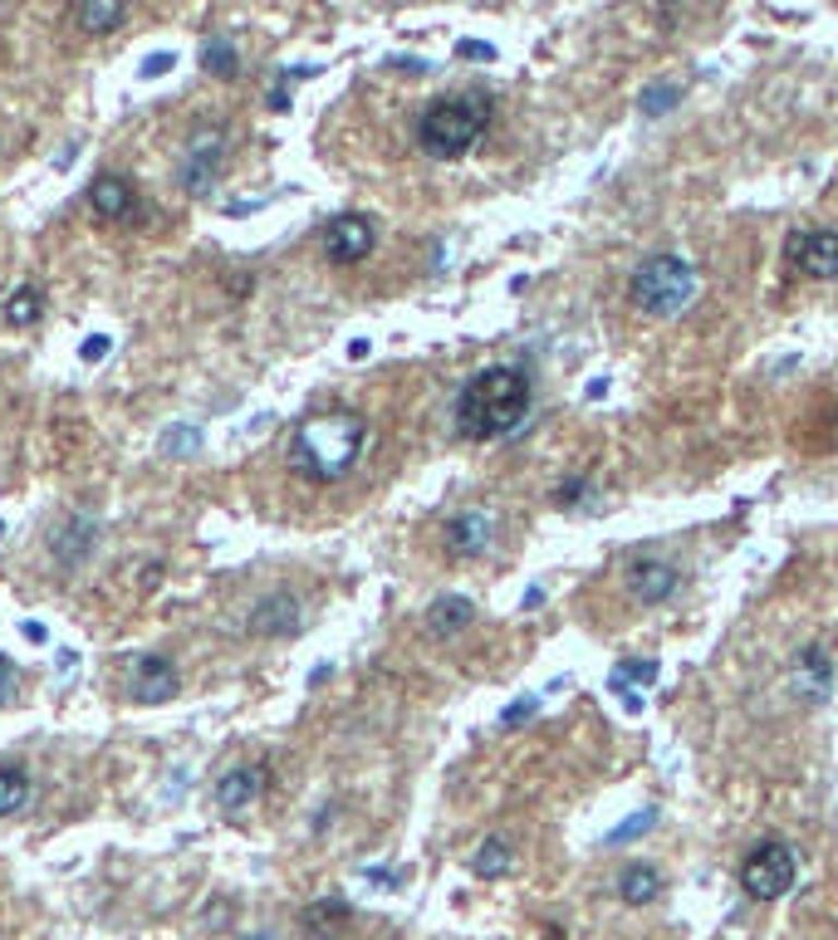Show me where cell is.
I'll list each match as a JSON object with an SVG mask.
<instances>
[{
	"label": "cell",
	"instance_id": "obj_30",
	"mask_svg": "<svg viewBox=\"0 0 838 940\" xmlns=\"http://www.w3.org/2000/svg\"><path fill=\"white\" fill-rule=\"evenodd\" d=\"M534 710H540V701H534V695H525V701H515L510 710L501 715V725L505 730H515V725H525V720H534Z\"/></svg>",
	"mask_w": 838,
	"mask_h": 940
},
{
	"label": "cell",
	"instance_id": "obj_15",
	"mask_svg": "<svg viewBox=\"0 0 838 940\" xmlns=\"http://www.w3.org/2000/svg\"><path fill=\"white\" fill-rule=\"evenodd\" d=\"M89 206L103 225H128L138 221V191H133L128 176H99L89 186Z\"/></svg>",
	"mask_w": 838,
	"mask_h": 940
},
{
	"label": "cell",
	"instance_id": "obj_29",
	"mask_svg": "<svg viewBox=\"0 0 838 940\" xmlns=\"http://www.w3.org/2000/svg\"><path fill=\"white\" fill-rule=\"evenodd\" d=\"M648 822H652V808H648V813H632V818H628V822H623V828H613V832H608V848H618V842H628V838H638V832H642V828H648Z\"/></svg>",
	"mask_w": 838,
	"mask_h": 940
},
{
	"label": "cell",
	"instance_id": "obj_10",
	"mask_svg": "<svg viewBox=\"0 0 838 940\" xmlns=\"http://www.w3.org/2000/svg\"><path fill=\"white\" fill-rule=\"evenodd\" d=\"M789 270L804 280H838V231L818 225V231H799L789 240Z\"/></svg>",
	"mask_w": 838,
	"mask_h": 940
},
{
	"label": "cell",
	"instance_id": "obj_32",
	"mask_svg": "<svg viewBox=\"0 0 838 940\" xmlns=\"http://www.w3.org/2000/svg\"><path fill=\"white\" fill-rule=\"evenodd\" d=\"M11 695H15V661L11 656H0V705L11 701Z\"/></svg>",
	"mask_w": 838,
	"mask_h": 940
},
{
	"label": "cell",
	"instance_id": "obj_4",
	"mask_svg": "<svg viewBox=\"0 0 838 940\" xmlns=\"http://www.w3.org/2000/svg\"><path fill=\"white\" fill-rule=\"evenodd\" d=\"M697 289H701V280H697V270H691V260H681V255H671V250L648 255L628 280L632 309L648 313V319H677L681 309H691Z\"/></svg>",
	"mask_w": 838,
	"mask_h": 940
},
{
	"label": "cell",
	"instance_id": "obj_13",
	"mask_svg": "<svg viewBox=\"0 0 838 940\" xmlns=\"http://www.w3.org/2000/svg\"><path fill=\"white\" fill-rule=\"evenodd\" d=\"M299 627H305V607H299L295 593H270L260 597L256 607H250V632L256 636H295Z\"/></svg>",
	"mask_w": 838,
	"mask_h": 940
},
{
	"label": "cell",
	"instance_id": "obj_34",
	"mask_svg": "<svg viewBox=\"0 0 838 940\" xmlns=\"http://www.w3.org/2000/svg\"><path fill=\"white\" fill-rule=\"evenodd\" d=\"M177 69V54H152L148 64H143V78H158V74H172Z\"/></svg>",
	"mask_w": 838,
	"mask_h": 940
},
{
	"label": "cell",
	"instance_id": "obj_6",
	"mask_svg": "<svg viewBox=\"0 0 838 940\" xmlns=\"http://www.w3.org/2000/svg\"><path fill=\"white\" fill-rule=\"evenodd\" d=\"M221 166H226V133H221V127H201L187 147V162H182V172H177V186L187 196H207L211 186H217Z\"/></svg>",
	"mask_w": 838,
	"mask_h": 940
},
{
	"label": "cell",
	"instance_id": "obj_19",
	"mask_svg": "<svg viewBox=\"0 0 838 940\" xmlns=\"http://www.w3.org/2000/svg\"><path fill=\"white\" fill-rule=\"evenodd\" d=\"M123 10H128V0H74V25L84 35H109L123 25Z\"/></svg>",
	"mask_w": 838,
	"mask_h": 940
},
{
	"label": "cell",
	"instance_id": "obj_2",
	"mask_svg": "<svg viewBox=\"0 0 838 940\" xmlns=\"http://www.w3.org/2000/svg\"><path fill=\"white\" fill-rule=\"evenodd\" d=\"M525 417H530V382L510 362L476 372L456 397V431L466 441H501L510 431H520Z\"/></svg>",
	"mask_w": 838,
	"mask_h": 940
},
{
	"label": "cell",
	"instance_id": "obj_18",
	"mask_svg": "<svg viewBox=\"0 0 838 940\" xmlns=\"http://www.w3.org/2000/svg\"><path fill=\"white\" fill-rule=\"evenodd\" d=\"M427 632L432 636H456V632H466V627L476 622V603L471 597H461V593H446V597H436L432 607H427Z\"/></svg>",
	"mask_w": 838,
	"mask_h": 940
},
{
	"label": "cell",
	"instance_id": "obj_8",
	"mask_svg": "<svg viewBox=\"0 0 838 940\" xmlns=\"http://www.w3.org/2000/svg\"><path fill=\"white\" fill-rule=\"evenodd\" d=\"M378 250V225L358 211H338L334 221L324 225V255L334 264H358Z\"/></svg>",
	"mask_w": 838,
	"mask_h": 940
},
{
	"label": "cell",
	"instance_id": "obj_26",
	"mask_svg": "<svg viewBox=\"0 0 838 940\" xmlns=\"http://www.w3.org/2000/svg\"><path fill=\"white\" fill-rule=\"evenodd\" d=\"M681 98V88L677 84H667V78H657L652 88H642V98H638V108H642V118H662L671 103Z\"/></svg>",
	"mask_w": 838,
	"mask_h": 940
},
{
	"label": "cell",
	"instance_id": "obj_5",
	"mask_svg": "<svg viewBox=\"0 0 838 940\" xmlns=\"http://www.w3.org/2000/svg\"><path fill=\"white\" fill-rule=\"evenodd\" d=\"M799 877V852L785 838H765L740 862V891L750 901H779Z\"/></svg>",
	"mask_w": 838,
	"mask_h": 940
},
{
	"label": "cell",
	"instance_id": "obj_24",
	"mask_svg": "<svg viewBox=\"0 0 838 940\" xmlns=\"http://www.w3.org/2000/svg\"><path fill=\"white\" fill-rule=\"evenodd\" d=\"M201 69H207L211 78H236V69H241L236 45H231V39H207V45H201Z\"/></svg>",
	"mask_w": 838,
	"mask_h": 940
},
{
	"label": "cell",
	"instance_id": "obj_31",
	"mask_svg": "<svg viewBox=\"0 0 838 940\" xmlns=\"http://www.w3.org/2000/svg\"><path fill=\"white\" fill-rule=\"evenodd\" d=\"M103 352H109V338H103V333H89V338H84V348H79V358L84 362H103Z\"/></svg>",
	"mask_w": 838,
	"mask_h": 940
},
{
	"label": "cell",
	"instance_id": "obj_17",
	"mask_svg": "<svg viewBox=\"0 0 838 940\" xmlns=\"http://www.w3.org/2000/svg\"><path fill=\"white\" fill-rule=\"evenodd\" d=\"M662 887H667V877H662L652 862H628V867L618 871V901L623 906H652V901L662 896Z\"/></svg>",
	"mask_w": 838,
	"mask_h": 940
},
{
	"label": "cell",
	"instance_id": "obj_33",
	"mask_svg": "<svg viewBox=\"0 0 838 940\" xmlns=\"http://www.w3.org/2000/svg\"><path fill=\"white\" fill-rule=\"evenodd\" d=\"M456 54H461V59H485V64H491L495 49H491V45H481V39H461V45H456Z\"/></svg>",
	"mask_w": 838,
	"mask_h": 940
},
{
	"label": "cell",
	"instance_id": "obj_12",
	"mask_svg": "<svg viewBox=\"0 0 838 940\" xmlns=\"http://www.w3.org/2000/svg\"><path fill=\"white\" fill-rule=\"evenodd\" d=\"M266 783H270V769H266V764H236V769H226V774L217 779V808L236 818V813H246L250 803L266 793Z\"/></svg>",
	"mask_w": 838,
	"mask_h": 940
},
{
	"label": "cell",
	"instance_id": "obj_22",
	"mask_svg": "<svg viewBox=\"0 0 838 940\" xmlns=\"http://www.w3.org/2000/svg\"><path fill=\"white\" fill-rule=\"evenodd\" d=\"M348 916H354V911H348L344 896H324V901H315V906L299 916V926H305L309 936H329V930H338Z\"/></svg>",
	"mask_w": 838,
	"mask_h": 940
},
{
	"label": "cell",
	"instance_id": "obj_3",
	"mask_svg": "<svg viewBox=\"0 0 838 940\" xmlns=\"http://www.w3.org/2000/svg\"><path fill=\"white\" fill-rule=\"evenodd\" d=\"M491 94L481 88H466V94H446L436 103L422 108L417 118V143H422L427 157H442V162H456L466 157L491 127Z\"/></svg>",
	"mask_w": 838,
	"mask_h": 940
},
{
	"label": "cell",
	"instance_id": "obj_28",
	"mask_svg": "<svg viewBox=\"0 0 838 940\" xmlns=\"http://www.w3.org/2000/svg\"><path fill=\"white\" fill-rule=\"evenodd\" d=\"M589 499V475H569L564 485H554V505L559 509H579Z\"/></svg>",
	"mask_w": 838,
	"mask_h": 940
},
{
	"label": "cell",
	"instance_id": "obj_11",
	"mask_svg": "<svg viewBox=\"0 0 838 940\" xmlns=\"http://www.w3.org/2000/svg\"><path fill=\"white\" fill-rule=\"evenodd\" d=\"M623 583H628L632 603L657 607V603H667V597L681 588V573H677V564H667V558H632Z\"/></svg>",
	"mask_w": 838,
	"mask_h": 940
},
{
	"label": "cell",
	"instance_id": "obj_27",
	"mask_svg": "<svg viewBox=\"0 0 838 940\" xmlns=\"http://www.w3.org/2000/svg\"><path fill=\"white\" fill-rule=\"evenodd\" d=\"M162 450H168V456H192V450H201V431L187 426V421H177V426L162 431Z\"/></svg>",
	"mask_w": 838,
	"mask_h": 940
},
{
	"label": "cell",
	"instance_id": "obj_23",
	"mask_svg": "<svg viewBox=\"0 0 838 940\" xmlns=\"http://www.w3.org/2000/svg\"><path fill=\"white\" fill-rule=\"evenodd\" d=\"M25 799H30V774L21 764H0V818L21 813Z\"/></svg>",
	"mask_w": 838,
	"mask_h": 940
},
{
	"label": "cell",
	"instance_id": "obj_25",
	"mask_svg": "<svg viewBox=\"0 0 838 940\" xmlns=\"http://www.w3.org/2000/svg\"><path fill=\"white\" fill-rule=\"evenodd\" d=\"M613 691L618 695H628L632 685H642V691H648V685H657V661H623L618 671H613Z\"/></svg>",
	"mask_w": 838,
	"mask_h": 940
},
{
	"label": "cell",
	"instance_id": "obj_1",
	"mask_svg": "<svg viewBox=\"0 0 838 940\" xmlns=\"http://www.w3.org/2000/svg\"><path fill=\"white\" fill-rule=\"evenodd\" d=\"M368 446V421L358 411H319V417L299 421L289 436V470L309 485H334L358 466Z\"/></svg>",
	"mask_w": 838,
	"mask_h": 940
},
{
	"label": "cell",
	"instance_id": "obj_7",
	"mask_svg": "<svg viewBox=\"0 0 838 940\" xmlns=\"http://www.w3.org/2000/svg\"><path fill=\"white\" fill-rule=\"evenodd\" d=\"M103 539V524L89 515V509H70V515L54 524L50 534V548H54V564L64 568V573H74V568H84L94 558V548H99Z\"/></svg>",
	"mask_w": 838,
	"mask_h": 940
},
{
	"label": "cell",
	"instance_id": "obj_21",
	"mask_svg": "<svg viewBox=\"0 0 838 940\" xmlns=\"http://www.w3.org/2000/svg\"><path fill=\"white\" fill-rule=\"evenodd\" d=\"M40 313H45L40 284H21V289L5 299V323H11V329H30V323H40Z\"/></svg>",
	"mask_w": 838,
	"mask_h": 940
},
{
	"label": "cell",
	"instance_id": "obj_9",
	"mask_svg": "<svg viewBox=\"0 0 838 940\" xmlns=\"http://www.w3.org/2000/svg\"><path fill=\"white\" fill-rule=\"evenodd\" d=\"M495 534H501V524H495V515H491L485 505L456 509V515L446 519V529H442L446 548H452L456 558H481V554H491V548H495Z\"/></svg>",
	"mask_w": 838,
	"mask_h": 940
},
{
	"label": "cell",
	"instance_id": "obj_16",
	"mask_svg": "<svg viewBox=\"0 0 838 940\" xmlns=\"http://www.w3.org/2000/svg\"><path fill=\"white\" fill-rule=\"evenodd\" d=\"M828 685H834V666H828V646L824 642H809L804 652L794 656V691L804 695V701H824Z\"/></svg>",
	"mask_w": 838,
	"mask_h": 940
},
{
	"label": "cell",
	"instance_id": "obj_14",
	"mask_svg": "<svg viewBox=\"0 0 838 940\" xmlns=\"http://www.w3.org/2000/svg\"><path fill=\"white\" fill-rule=\"evenodd\" d=\"M133 701L138 705H168L172 695L182 691V676H177V666L168 661V656H143L138 666H133Z\"/></svg>",
	"mask_w": 838,
	"mask_h": 940
},
{
	"label": "cell",
	"instance_id": "obj_20",
	"mask_svg": "<svg viewBox=\"0 0 838 940\" xmlns=\"http://www.w3.org/2000/svg\"><path fill=\"white\" fill-rule=\"evenodd\" d=\"M471 871L476 877H485V881H501V877H510L515 871V848H510V838H485L481 848L471 852Z\"/></svg>",
	"mask_w": 838,
	"mask_h": 940
},
{
	"label": "cell",
	"instance_id": "obj_35",
	"mask_svg": "<svg viewBox=\"0 0 838 940\" xmlns=\"http://www.w3.org/2000/svg\"><path fill=\"white\" fill-rule=\"evenodd\" d=\"M21 632H25V642H35V646H45V642H50V627H45V622H25Z\"/></svg>",
	"mask_w": 838,
	"mask_h": 940
},
{
	"label": "cell",
	"instance_id": "obj_36",
	"mask_svg": "<svg viewBox=\"0 0 838 940\" xmlns=\"http://www.w3.org/2000/svg\"><path fill=\"white\" fill-rule=\"evenodd\" d=\"M368 352H373V348H368V343H363V338H354V343H348V358H354V362H363V358H368Z\"/></svg>",
	"mask_w": 838,
	"mask_h": 940
},
{
	"label": "cell",
	"instance_id": "obj_37",
	"mask_svg": "<svg viewBox=\"0 0 838 940\" xmlns=\"http://www.w3.org/2000/svg\"><path fill=\"white\" fill-rule=\"evenodd\" d=\"M256 940H270V936H256Z\"/></svg>",
	"mask_w": 838,
	"mask_h": 940
}]
</instances>
